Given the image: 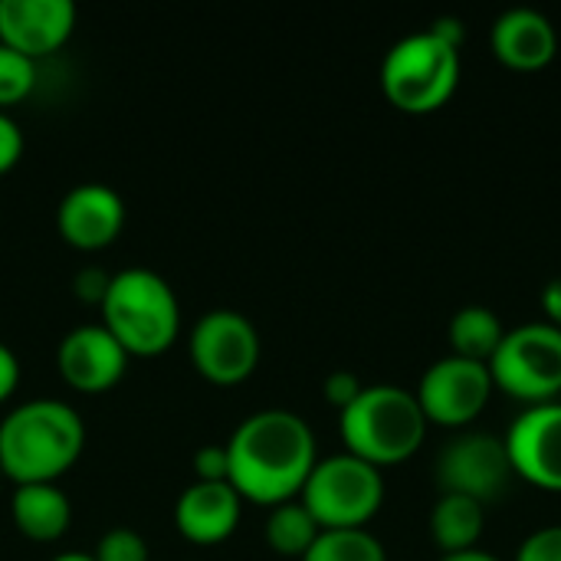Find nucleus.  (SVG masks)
Returning a JSON list of instances; mask_svg holds the SVG:
<instances>
[{"mask_svg": "<svg viewBox=\"0 0 561 561\" xmlns=\"http://www.w3.org/2000/svg\"><path fill=\"white\" fill-rule=\"evenodd\" d=\"M224 447L230 460L227 480L253 503L279 506L293 500L316 467L312 427L283 408L250 414Z\"/></svg>", "mask_w": 561, "mask_h": 561, "instance_id": "f257e3e1", "label": "nucleus"}, {"mask_svg": "<svg viewBox=\"0 0 561 561\" xmlns=\"http://www.w3.org/2000/svg\"><path fill=\"white\" fill-rule=\"evenodd\" d=\"M85 444L79 411L56 398H33L0 421V470L16 483L56 480Z\"/></svg>", "mask_w": 561, "mask_h": 561, "instance_id": "f03ea898", "label": "nucleus"}, {"mask_svg": "<svg viewBox=\"0 0 561 561\" xmlns=\"http://www.w3.org/2000/svg\"><path fill=\"white\" fill-rule=\"evenodd\" d=\"M427 434L417 394L398 385H371L342 411V440L348 454L385 467L408 460Z\"/></svg>", "mask_w": 561, "mask_h": 561, "instance_id": "7ed1b4c3", "label": "nucleus"}, {"mask_svg": "<svg viewBox=\"0 0 561 561\" xmlns=\"http://www.w3.org/2000/svg\"><path fill=\"white\" fill-rule=\"evenodd\" d=\"M102 325L122 342L128 355H158L174 342L181 329L174 289L164 276L145 266H131L112 276L102 299Z\"/></svg>", "mask_w": 561, "mask_h": 561, "instance_id": "20e7f679", "label": "nucleus"}, {"mask_svg": "<svg viewBox=\"0 0 561 561\" xmlns=\"http://www.w3.org/2000/svg\"><path fill=\"white\" fill-rule=\"evenodd\" d=\"M460 82V49L431 30L398 39L381 62V89L404 112H434Z\"/></svg>", "mask_w": 561, "mask_h": 561, "instance_id": "39448f33", "label": "nucleus"}, {"mask_svg": "<svg viewBox=\"0 0 561 561\" xmlns=\"http://www.w3.org/2000/svg\"><path fill=\"white\" fill-rule=\"evenodd\" d=\"M299 493L302 506L322 529H358L378 513L385 500V480L375 463L345 450L316 460Z\"/></svg>", "mask_w": 561, "mask_h": 561, "instance_id": "423d86ee", "label": "nucleus"}, {"mask_svg": "<svg viewBox=\"0 0 561 561\" xmlns=\"http://www.w3.org/2000/svg\"><path fill=\"white\" fill-rule=\"evenodd\" d=\"M493 385L519 401L546 404L561 391V329L552 322H526L503 335L490 358Z\"/></svg>", "mask_w": 561, "mask_h": 561, "instance_id": "0eeeda50", "label": "nucleus"}, {"mask_svg": "<svg viewBox=\"0 0 561 561\" xmlns=\"http://www.w3.org/2000/svg\"><path fill=\"white\" fill-rule=\"evenodd\" d=\"M437 486L444 493L470 496L477 503H493L506 493L513 480V460L506 440L493 434H460L437 457Z\"/></svg>", "mask_w": 561, "mask_h": 561, "instance_id": "6e6552de", "label": "nucleus"}, {"mask_svg": "<svg viewBox=\"0 0 561 561\" xmlns=\"http://www.w3.org/2000/svg\"><path fill=\"white\" fill-rule=\"evenodd\" d=\"M191 358L217 385L243 381L260 358V335L237 309H210L191 329Z\"/></svg>", "mask_w": 561, "mask_h": 561, "instance_id": "1a4fd4ad", "label": "nucleus"}, {"mask_svg": "<svg viewBox=\"0 0 561 561\" xmlns=\"http://www.w3.org/2000/svg\"><path fill=\"white\" fill-rule=\"evenodd\" d=\"M493 388L496 385H493L490 365L447 355L424 371L417 401L427 421H437L444 427H460V424H470L490 404Z\"/></svg>", "mask_w": 561, "mask_h": 561, "instance_id": "9d476101", "label": "nucleus"}, {"mask_svg": "<svg viewBox=\"0 0 561 561\" xmlns=\"http://www.w3.org/2000/svg\"><path fill=\"white\" fill-rule=\"evenodd\" d=\"M506 450L513 473L536 486L561 490V401L523 411L506 434Z\"/></svg>", "mask_w": 561, "mask_h": 561, "instance_id": "9b49d317", "label": "nucleus"}, {"mask_svg": "<svg viewBox=\"0 0 561 561\" xmlns=\"http://www.w3.org/2000/svg\"><path fill=\"white\" fill-rule=\"evenodd\" d=\"M76 23L72 0H0V43L30 59L53 53Z\"/></svg>", "mask_w": 561, "mask_h": 561, "instance_id": "f8f14e48", "label": "nucleus"}, {"mask_svg": "<svg viewBox=\"0 0 561 561\" xmlns=\"http://www.w3.org/2000/svg\"><path fill=\"white\" fill-rule=\"evenodd\" d=\"M128 352L105 325H79L59 342V371L79 391H102L122 378Z\"/></svg>", "mask_w": 561, "mask_h": 561, "instance_id": "ddd939ff", "label": "nucleus"}, {"mask_svg": "<svg viewBox=\"0 0 561 561\" xmlns=\"http://www.w3.org/2000/svg\"><path fill=\"white\" fill-rule=\"evenodd\" d=\"M59 230L72 247L99 250L115 240V233L125 224V204L115 187L89 181L72 187L59 204Z\"/></svg>", "mask_w": 561, "mask_h": 561, "instance_id": "4468645a", "label": "nucleus"}, {"mask_svg": "<svg viewBox=\"0 0 561 561\" xmlns=\"http://www.w3.org/2000/svg\"><path fill=\"white\" fill-rule=\"evenodd\" d=\"M240 500L230 480H197L178 496L174 523L194 542H220L240 523Z\"/></svg>", "mask_w": 561, "mask_h": 561, "instance_id": "2eb2a0df", "label": "nucleus"}, {"mask_svg": "<svg viewBox=\"0 0 561 561\" xmlns=\"http://www.w3.org/2000/svg\"><path fill=\"white\" fill-rule=\"evenodd\" d=\"M559 36L552 20L536 7H513L493 23V49L513 69H539L556 56Z\"/></svg>", "mask_w": 561, "mask_h": 561, "instance_id": "dca6fc26", "label": "nucleus"}, {"mask_svg": "<svg viewBox=\"0 0 561 561\" xmlns=\"http://www.w3.org/2000/svg\"><path fill=\"white\" fill-rule=\"evenodd\" d=\"M13 523L23 536L36 539V542H49V539H59L69 526V516H72V506L66 500V493L53 483V480H43V483H16V493H13Z\"/></svg>", "mask_w": 561, "mask_h": 561, "instance_id": "f3484780", "label": "nucleus"}, {"mask_svg": "<svg viewBox=\"0 0 561 561\" xmlns=\"http://www.w3.org/2000/svg\"><path fill=\"white\" fill-rule=\"evenodd\" d=\"M483 516H486L483 503L470 496L444 493L431 510V536L447 556L477 549V539L483 533Z\"/></svg>", "mask_w": 561, "mask_h": 561, "instance_id": "a211bd4d", "label": "nucleus"}, {"mask_svg": "<svg viewBox=\"0 0 561 561\" xmlns=\"http://www.w3.org/2000/svg\"><path fill=\"white\" fill-rule=\"evenodd\" d=\"M447 335H450L454 355L490 365V358L496 355L506 329H503V322H500V316L493 309H486V306H463V309L454 312Z\"/></svg>", "mask_w": 561, "mask_h": 561, "instance_id": "6ab92c4d", "label": "nucleus"}, {"mask_svg": "<svg viewBox=\"0 0 561 561\" xmlns=\"http://www.w3.org/2000/svg\"><path fill=\"white\" fill-rule=\"evenodd\" d=\"M319 533H322V526L302 506V500H286V503L273 506V513L266 519V542L279 556H299L302 559Z\"/></svg>", "mask_w": 561, "mask_h": 561, "instance_id": "aec40b11", "label": "nucleus"}, {"mask_svg": "<svg viewBox=\"0 0 561 561\" xmlns=\"http://www.w3.org/2000/svg\"><path fill=\"white\" fill-rule=\"evenodd\" d=\"M302 561H388V556L378 536L358 526V529H322Z\"/></svg>", "mask_w": 561, "mask_h": 561, "instance_id": "412c9836", "label": "nucleus"}, {"mask_svg": "<svg viewBox=\"0 0 561 561\" xmlns=\"http://www.w3.org/2000/svg\"><path fill=\"white\" fill-rule=\"evenodd\" d=\"M36 82V66L26 53L0 43V105L23 99Z\"/></svg>", "mask_w": 561, "mask_h": 561, "instance_id": "4be33fe9", "label": "nucleus"}, {"mask_svg": "<svg viewBox=\"0 0 561 561\" xmlns=\"http://www.w3.org/2000/svg\"><path fill=\"white\" fill-rule=\"evenodd\" d=\"M95 561H148V546L135 529H108L99 546H95Z\"/></svg>", "mask_w": 561, "mask_h": 561, "instance_id": "5701e85b", "label": "nucleus"}, {"mask_svg": "<svg viewBox=\"0 0 561 561\" xmlns=\"http://www.w3.org/2000/svg\"><path fill=\"white\" fill-rule=\"evenodd\" d=\"M516 561H561V526H546L533 533L519 546Z\"/></svg>", "mask_w": 561, "mask_h": 561, "instance_id": "b1692460", "label": "nucleus"}, {"mask_svg": "<svg viewBox=\"0 0 561 561\" xmlns=\"http://www.w3.org/2000/svg\"><path fill=\"white\" fill-rule=\"evenodd\" d=\"M194 473H197V480H227V473H230L227 447L224 444L201 447L194 454Z\"/></svg>", "mask_w": 561, "mask_h": 561, "instance_id": "393cba45", "label": "nucleus"}, {"mask_svg": "<svg viewBox=\"0 0 561 561\" xmlns=\"http://www.w3.org/2000/svg\"><path fill=\"white\" fill-rule=\"evenodd\" d=\"M362 388H365V385H362L352 371L339 368V371H332V375L325 378V401L345 411V408L362 394Z\"/></svg>", "mask_w": 561, "mask_h": 561, "instance_id": "a878e982", "label": "nucleus"}, {"mask_svg": "<svg viewBox=\"0 0 561 561\" xmlns=\"http://www.w3.org/2000/svg\"><path fill=\"white\" fill-rule=\"evenodd\" d=\"M108 283H112V276H108L105 270H99V266H85V270H79L76 279H72L76 296L85 299V302H99V306H102V299H105Z\"/></svg>", "mask_w": 561, "mask_h": 561, "instance_id": "bb28decb", "label": "nucleus"}, {"mask_svg": "<svg viewBox=\"0 0 561 561\" xmlns=\"http://www.w3.org/2000/svg\"><path fill=\"white\" fill-rule=\"evenodd\" d=\"M20 151H23V131L7 112H0V171L13 168Z\"/></svg>", "mask_w": 561, "mask_h": 561, "instance_id": "cd10ccee", "label": "nucleus"}, {"mask_svg": "<svg viewBox=\"0 0 561 561\" xmlns=\"http://www.w3.org/2000/svg\"><path fill=\"white\" fill-rule=\"evenodd\" d=\"M20 381V365H16V355L0 342V401L16 388Z\"/></svg>", "mask_w": 561, "mask_h": 561, "instance_id": "c85d7f7f", "label": "nucleus"}, {"mask_svg": "<svg viewBox=\"0 0 561 561\" xmlns=\"http://www.w3.org/2000/svg\"><path fill=\"white\" fill-rule=\"evenodd\" d=\"M427 30H431L434 36H440L444 43L457 46V49H460V43H463V20H457V16H437Z\"/></svg>", "mask_w": 561, "mask_h": 561, "instance_id": "c756f323", "label": "nucleus"}, {"mask_svg": "<svg viewBox=\"0 0 561 561\" xmlns=\"http://www.w3.org/2000/svg\"><path fill=\"white\" fill-rule=\"evenodd\" d=\"M542 309H546L549 322L561 329V276H556V279L546 286V293H542Z\"/></svg>", "mask_w": 561, "mask_h": 561, "instance_id": "7c9ffc66", "label": "nucleus"}, {"mask_svg": "<svg viewBox=\"0 0 561 561\" xmlns=\"http://www.w3.org/2000/svg\"><path fill=\"white\" fill-rule=\"evenodd\" d=\"M440 561H503V559H496L493 552H483V549H467V552H450V556H444Z\"/></svg>", "mask_w": 561, "mask_h": 561, "instance_id": "2f4dec72", "label": "nucleus"}, {"mask_svg": "<svg viewBox=\"0 0 561 561\" xmlns=\"http://www.w3.org/2000/svg\"><path fill=\"white\" fill-rule=\"evenodd\" d=\"M49 561H95V556L92 552H59Z\"/></svg>", "mask_w": 561, "mask_h": 561, "instance_id": "473e14b6", "label": "nucleus"}, {"mask_svg": "<svg viewBox=\"0 0 561 561\" xmlns=\"http://www.w3.org/2000/svg\"><path fill=\"white\" fill-rule=\"evenodd\" d=\"M0 473H3V470H0Z\"/></svg>", "mask_w": 561, "mask_h": 561, "instance_id": "72a5a7b5", "label": "nucleus"}]
</instances>
